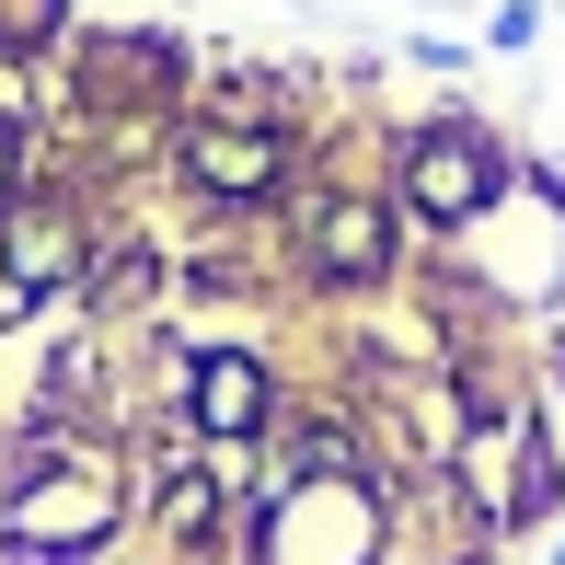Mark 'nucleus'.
<instances>
[{"instance_id": "1", "label": "nucleus", "mask_w": 565, "mask_h": 565, "mask_svg": "<svg viewBox=\"0 0 565 565\" xmlns=\"http://www.w3.org/2000/svg\"><path fill=\"white\" fill-rule=\"evenodd\" d=\"M116 531V473L105 461H46V473L12 484V508H0V543H35V554H82Z\"/></svg>"}, {"instance_id": "2", "label": "nucleus", "mask_w": 565, "mask_h": 565, "mask_svg": "<svg viewBox=\"0 0 565 565\" xmlns=\"http://www.w3.org/2000/svg\"><path fill=\"white\" fill-rule=\"evenodd\" d=\"M404 196H416V220H473L484 196H497V150H484L473 127H427V139L404 150Z\"/></svg>"}, {"instance_id": "3", "label": "nucleus", "mask_w": 565, "mask_h": 565, "mask_svg": "<svg viewBox=\"0 0 565 565\" xmlns=\"http://www.w3.org/2000/svg\"><path fill=\"white\" fill-rule=\"evenodd\" d=\"M185 404H196V427H209V439H254V427H266V370H254L243 347H220V358H196Z\"/></svg>"}, {"instance_id": "4", "label": "nucleus", "mask_w": 565, "mask_h": 565, "mask_svg": "<svg viewBox=\"0 0 565 565\" xmlns=\"http://www.w3.org/2000/svg\"><path fill=\"white\" fill-rule=\"evenodd\" d=\"M185 173L209 196H266L277 185V139H254V127H196V139H185Z\"/></svg>"}, {"instance_id": "5", "label": "nucleus", "mask_w": 565, "mask_h": 565, "mask_svg": "<svg viewBox=\"0 0 565 565\" xmlns=\"http://www.w3.org/2000/svg\"><path fill=\"white\" fill-rule=\"evenodd\" d=\"M381 254H393V220L358 209V196H335V209L312 220V266L323 277H381Z\"/></svg>"}, {"instance_id": "6", "label": "nucleus", "mask_w": 565, "mask_h": 565, "mask_svg": "<svg viewBox=\"0 0 565 565\" xmlns=\"http://www.w3.org/2000/svg\"><path fill=\"white\" fill-rule=\"evenodd\" d=\"M0 196H12V127H0Z\"/></svg>"}]
</instances>
